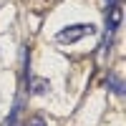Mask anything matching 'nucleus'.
Here are the masks:
<instances>
[{
    "label": "nucleus",
    "instance_id": "f257e3e1",
    "mask_svg": "<svg viewBox=\"0 0 126 126\" xmlns=\"http://www.w3.org/2000/svg\"><path fill=\"white\" fill-rule=\"evenodd\" d=\"M96 33V25L91 23H76V25H66L63 30H58L56 40L58 43H76V40L86 38V35H93Z\"/></svg>",
    "mask_w": 126,
    "mask_h": 126
},
{
    "label": "nucleus",
    "instance_id": "7ed1b4c3",
    "mask_svg": "<svg viewBox=\"0 0 126 126\" xmlns=\"http://www.w3.org/2000/svg\"><path fill=\"white\" fill-rule=\"evenodd\" d=\"M48 88H50V83H48L46 78L28 76V81H25V91H28V96H30V93H33V96H43V93H48Z\"/></svg>",
    "mask_w": 126,
    "mask_h": 126
},
{
    "label": "nucleus",
    "instance_id": "f03ea898",
    "mask_svg": "<svg viewBox=\"0 0 126 126\" xmlns=\"http://www.w3.org/2000/svg\"><path fill=\"white\" fill-rule=\"evenodd\" d=\"M121 20H124V8H121V3H111V5L106 8V35L116 33L119 25H121Z\"/></svg>",
    "mask_w": 126,
    "mask_h": 126
},
{
    "label": "nucleus",
    "instance_id": "20e7f679",
    "mask_svg": "<svg viewBox=\"0 0 126 126\" xmlns=\"http://www.w3.org/2000/svg\"><path fill=\"white\" fill-rule=\"evenodd\" d=\"M106 86L116 93V96H124V83H121V78H116V76H109L106 78Z\"/></svg>",
    "mask_w": 126,
    "mask_h": 126
},
{
    "label": "nucleus",
    "instance_id": "423d86ee",
    "mask_svg": "<svg viewBox=\"0 0 126 126\" xmlns=\"http://www.w3.org/2000/svg\"><path fill=\"white\" fill-rule=\"evenodd\" d=\"M111 3H119V0H109V5H111Z\"/></svg>",
    "mask_w": 126,
    "mask_h": 126
},
{
    "label": "nucleus",
    "instance_id": "39448f33",
    "mask_svg": "<svg viewBox=\"0 0 126 126\" xmlns=\"http://www.w3.org/2000/svg\"><path fill=\"white\" fill-rule=\"evenodd\" d=\"M28 126H46V119L43 116H33V119H28Z\"/></svg>",
    "mask_w": 126,
    "mask_h": 126
}]
</instances>
